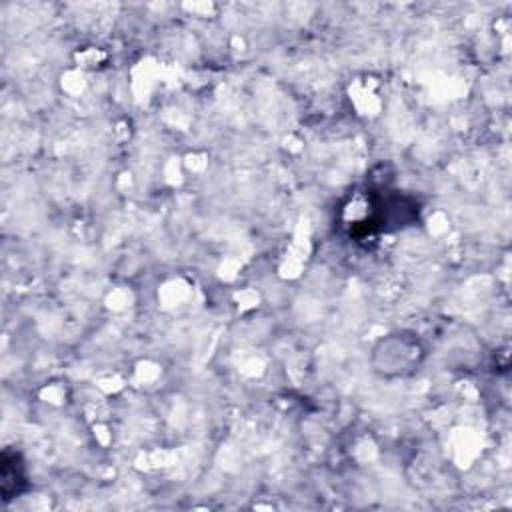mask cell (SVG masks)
Wrapping results in <instances>:
<instances>
[{"mask_svg": "<svg viewBox=\"0 0 512 512\" xmlns=\"http://www.w3.org/2000/svg\"><path fill=\"white\" fill-rule=\"evenodd\" d=\"M426 348L416 334L394 332L374 346V372L382 378L408 376L422 364Z\"/></svg>", "mask_w": 512, "mask_h": 512, "instance_id": "1", "label": "cell"}, {"mask_svg": "<svg viewBox=\"0 0 512 512\" xmlns=\"http://www.w3.org/2000/svg\"><path fill=\"white\" fill-rule=\"evenodd\" d=\"M24 464L20 462L18 454L4 452L2 454V494L4 500L14 498L20 492V484L24 482Z\"/></svg>", "mask_w": 512, "mask_h": 512, "instance_id": "2", "label": "cell"}]
</instances>
